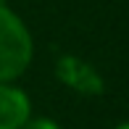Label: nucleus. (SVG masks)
Masks as SVG:
<instances>
[{
  "label": "nucleus",
  "instance_id": "1",
  "mask_svg": "<svg viewBox=\"0 0 129 129\" xmlns=\"http://www.w3.org/2000/svg\"><path fill=\"white\" fill-rule=\"evenodd\" d=\"M29 61H32V34L8 5L0 3V82L21 77Z\"/></svg>",
  "mask_w": 129,
  "mask_h": 129
},
{
  "label": "nucleus",
  "instance_id": "2",
  "mask_svg": "<svg viewBox=\"0 0 129 129\" xmlns=\"http://www.w3.org/2000/svg\"><path fill=\"white\" fill-rule=\"evenodd\" d=\"M58 79L63 82L66 87L82 92V95H100L103 92V79L90 63L79 61L74 55H63L58 58V66H55Z\"/></svg>",
  "mask_w": 129,
  "mask_h": 129
},
{
  "label": "nucleus",
  "instance_id": "3",
  "mask_svg": "<svg viewBox=\"0 0 129 129\" xmlns=\"http://www.w3.org/2000/svg\"><path fill=\"white\" fill-rule=\"evenodd\" d=\"M32 103L26 92L19 87H11L8 82H0V129H21L29 121Z\"/></svg>",
  "mask_w": 129,
  "mask_h": 129
},
{
  "label": "nucleus",
  "instance_id": "4",
  "mask_svg": "<svg viewBox=\"0 0 129 129\" xmlns=\"http://www.w3.org/2000/svg\"><path fill=\"white\" fill-rule=\"evenodd\" d=\"M21 129H61L53 119H29Z\"/></svg>",
  "mask_w": 129,
  "mask_h": 129
},
{
  "label": "nucleus",
  "instance_id": "5",
  "mask_svg": "<svg viewBox=\"0 0 129 129\" xmlns=\"http://www.w3.org/2000/svg\"><path fill=\"white\" fill-rule=\"evenodd\" d=\"M116 129H129V121H126V124H119V126H116Z\"/></svg>",
  "mask_w": 129,
  "mask_h": 129
}]
</instances>
